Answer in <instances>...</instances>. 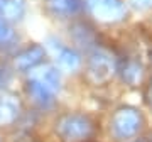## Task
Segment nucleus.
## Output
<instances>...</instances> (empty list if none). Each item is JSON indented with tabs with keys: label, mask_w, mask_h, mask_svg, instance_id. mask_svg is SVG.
I'll return each instance as SVG.
<instances>
[{
	"label": "nucleus",
	"mask_w": 152,
	"mask_h": 142,
	"mask_svg": "<svg viewBox=\"0 0 152 142\" xmlns=\"http://www.w3.org/2000/svg\"><path fill=\"white\" fill-rule=\"evenodd\" d=\"M53 129L61 142H88L96 132V122L88 113L66 112L54 120Z\"/></svg>",
	"instance_id": "nucleus-1"
},
{
	"label": "nucleus",
	"mask_w": 152,
	"mask_h": 142,
	"mask_svg": "<svg viewBox=\"0 0 152 142\" xmlns=\"http://www.w3.org/2000/svg\"><path fill=\"white\" fill-rule=\"evenodd\" d=\"M144 119L142 113L134 107H120L115 110L110 120V132L117 141H129L142 130Z\"/></svg>",
	"instance_id": "nucleus-2"
},
{
	"label": "nucleus",
	"mask_w": 152,
	"mask_h": 142,
	"mask_svg": "<svg viewBox=\"0 0 152 142\" xmlns=\"http://www.w3.org/2000/svg\"><path fill=\"white\" fill-rule=\"evenodd\" d=\"M117 73V61L110 51L93 48L86 61V78L91 85H105Z\"/></svg>",
	"instance_id": "nucleus-3"
},
{
	"label": "nucleus",
	"mask_w": 152,
	"mask_h": 142,
	"mask_svg": "<svg viewBox=\"0 0 152 142\" xmlns=\"http://www.w3.org/2000/svg\"><path fill=\"white\" fill-rule=\"evenodd\" d=\"M48 58V48L39 42H31L14 53L12 56V66L20 75H31L34 70L42 66Z\"/></svg>",
	"instance_id": "nucleus-4"
},
{
	"label": "nucleus",
	"mask_w": 152,
	"mask_h": 142,
	"mask_svg": "<svg viewBox=\"0 0 152 142\" xmlns=\"http://www.w3.org/2000/svg\"><path fill=\"white\" fill-rule=\"evenodd\" d=\"M85 5L91 17L103 24H117L127 15L122 0H85Z\"/></svg>",
	"instance_id": "nucleus-5"
},
{
	"label": "nucleus",
	"mask_w": 152,
	"mask_h": 142,
	"mask_svg": "<svg viewBox=\"0 0 152 142\" xmlns=\"http://www.w3.org/2000/svg\"><path fill=\"white\" fill-rule=\"evenodd\" d=\"M24 93L26 98L31 102L36 112H51L56 107V95L54 91H51L48 86H44L42 83L36 80L34 76H27L24 81Z\"/></svg>",
	"instance_id": "nucleus-6"
},
{
	"label": "nucleus",
	"mask_w": 152,
	"mask_h": 142,
	"mask_svg": "<svg viewBox=\"0 0 152 142\" xmlns=\"http://www.w3.org/2000/svg\"><path fill=\"white\" fill-rule=\"evenodd\" d=\"M24 115V102L15 91H0V129H10Z\"/></svg>",
	"instance_id": "nucleus-7"
},
{
	"label": "nucleus",
	"mask_w": 152,
	"mask_h": 142,
	"mask_svg": "<svg viewBox=\"0 0 152 142\" xmlns=\"http://www.w3.org/2000/svg\"><path fill=\"white\" fill-rule=\"evenodd\" d=\"M46 48L51 49V53L54 56L56 66L59 70L75 73V71H78L81 68V54L75 48L64 46V44L61 42V41H58L56 37H49L48 42H46Z\"/></svg>",
	"instance_id": "nucleus-8"
},
{
	"label": "nucleus",
	"mask_w": 152,
	"mask_h": 142,
	"mask_svg": "<svg viewBox=\"0 0 152 142\" xmlns=\"http://www.w3.org/2000/svg\"><path fill=\"white\" fill-rule=\"evenodd\" d=\"M85 7V0H44V10L51 17L68 19L80 14Z\"/></svg>",
	"instance_id": "nucleus-9"
},
{
	"label": "nucleus",
	"mask_w": 152,
	"mask_h": 142,
	"mask_svg": "<svg viewBox=\"0 0 152 142\" xmlns=\"http://www.w3.org/2000/svg\"><path fill=\"white\" fill-rule=\"evenodd\" d=\"M20 48V36L14 24L0 17V56H14Z\"/></svg>",
	"instance_id": "nucleus-10"
},
{
	"label": "nucleus",
	"mask_w": 152,
	"mask_h": 142,
	"mask_svg": "<svg viewBox=\"0 0 152 142\" xmlns=\"http://www.w3.org/2000/svg\"><path fill=\"white\" fill-rule=\"evenodd\" d=\"M27 76H34L36 80L42 83L44 86H48L51 91H54L56 95L61 90V71L56 64H49L44 63L42 66H39L37 70H34Z\"/></svg>",
	"instance_id": "nucleus-11"
},
{
	"label": "nucleus",
	"mask_w": 152,
	"mask_h": 142,
	"mask_svg": "<svg viewBox=\"0 0 152 142\" xmlns=\"http://www.w3.org/2000/svg\"><path fill=\"white\" fill-rule=\"evenodd\" d=\"M27 14L26 0H0V17L10 24H19Z\"/></svg>",
	"instance_id": "nucleus-12"
},
{
	"label": "nucleus",
	"mask_w": 152,
	"mask_h": 142,
	"mask_svg": "<svg viewBox=\"0 0 152 142\" xmlns=\"http://www.w3.org/2000/svg\"><path fill=\"white\" fill-rule=\"evenodd\" d=\"M117 71L120 73L122 80L130 86L139 85L144 75V68H142L140 61L137 59H124L120 64H117Z\"/></svg>",
	"instance_id": "nucleus-13"
},
{
	"label": "nucleus",
	"mask_w": 152,
	"mask_h": 142,
	"mask_svg": "<svg viewBox=\"0 0 152 142\" xmlns=\"http://www.w3.org/2000/svg\"><path fill=\"white\" fill-rule=\"evenodd\" d=\"M69 34L73 41L81 48H90L93 44V32L90 31L88 26H85L83 22H76L69 27Z\"/></svg>",
	"instance_id": "nucleus-14"
},
{
	"label": "nucleus",
	"mask_w": 152,
	"mask_h": 142,
	"mask_svg": "<svg viewBox=\"0 0 152 142\" xmlns=\"http://www.w3.org/2000/svg\"><path fill=\"white\" fill-rule=\"evenodd\" d=\"M17 71L12 66V61H0V91H9L14 83Z\"/></svg>",
	"instance_id": "nucleus-15"
},
{
	"label": "nucleus",
	"mask_w": 152,
	"mask_h": 142,
	"mask_svg": "<svg viewBox=\"0 0 152 142\" xmlns=\"http://www.w3.org/2000/svg\"><path fill=\"white\" fill-rule=\"evenodd\" d=\"M5 142H39L34 135L32 129H26V127H19L15 125V132L9 135Z\"/></svg>",
	"instance_id": "nucleus-16"
},
{
	"label": "nucleus",
	"mask_w": 152,
	"mask_h": 142,
	"mask_svg": "<svg viewBox=\"0 0 152 142\" xmlns=\"http://www.w3.org/2000/svg\"><path fill=\"white\" fill-rule=\"evenodd\" d=\"M129 4L137 10H151L152 9V0H129Z\"/></svg>",
	"instance_id": "nucleus-17"
},
{
	"label": "nucleus",
	"mask_w": 152,
	"mask_h": 142,
	"mask_svg": "<svg viewBox=\"0 0 152 142\" xmlns=\"http://www.w3.org/2000/svg\"><path fill=\"white\" fill-rule=\"evenodd\" d=\"M145 98H147V103L152 110V80L149 81V86H147V93H145Z\"/></svg>",
	"instance_id": "nucleus-18"
},
{
	"label": "nucleus",
	"mask_w": 152,
	"mask_h": 142,
	"mask_svg": "<svg viewBox=\"0 0 152 142\" xmlns=\"http://www.w3.org/2000/svg\"><path fill=\"white\" fill-rule=\"evenodd\" d=\"M0 142H5V139H2V135H0Z\"/></svg>",
	"instance_id": "nucleus-19"
}]
</instances>
